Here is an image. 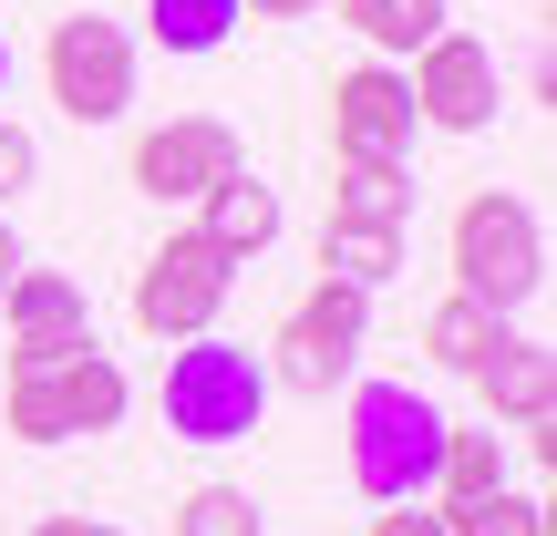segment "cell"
<instances>
[{"label": "cell", "mask_w": 557, "mask_h": 536, "mask_svg": "<svg viewBox=\"0 0 557 536\" xmlns=\"http://www.w3.org/2000/svg\"><path fill=\"white\" fill-rule=\"evenodd\" d=\"M455 423L413 392V382H351V485L372 506H423L434 496V464Z\"/></svg>", "instance_id": "1"}, {"label": "cell", "mask_w": 557, "mask_h": 536, "mask_svg": "<svg viewBox=\"0 0 557 536\" xmlns=\"http://www.w3.org/2000/svg\"><path fill=\"white\" fill-rule=\"evenodd\" d=\"M455 289L485 299V310H527L547 289V227L517 186H485V197L455 207Z\"/></svg>", "instance_id": "2"}, {"label": "cell", "mask_w": 557, "mask_h": 536, "mask_svg": "<svg viewBox=\"0 0 557 536\" xmlns=\"http://www.w3.org/2000/svg\"><path fill=\"white\" fill-rule=\"evenodd\" d=\"M269 413V361L238 351V340H186L165 361V434L176 444H248Z\"/></svg>", "instance_id": "3"}, {"label": "cell", "mask_w": 557, "mask_h": 536, "mask_svg": "<svg viewBox=\"0 0 557 536\" xmlns=\"http://www.w3.org/2000/svg\"><path fill=\"white\" fill-rule=\"evenodd\" d=\"M0 423H11L21 444H73V434H114L124 423V372L114 351H73L52 361V372H11V392H0Z\"/></svg>", "instance_id": "4"}, {"label": "cell", "mask_w": 557, "mask_h": 536, "mask_svg": "<svg viewBox=\"0 0 557 536\" xmlns=\"http://www.w3.org/2000/svg\"><path fill=\"white\" fill-rule=\"evenodd\" d=\"M361 340H372V289H341V278H320L310 299H299L289 320H278V340H269V382H289V392H310V402H331L341 382L361 372Z\"/></svg>", "instance_id": "5"}, {"label": "cell", "mask_w": 557, "mask_h": 536, "mask_svg": "<svg viewBox=\"0 0 557 536\" xmlns=\"http://www.w3.org/2000/svg\"><path fill=\"white\" fill-rule=\"evenodd\" d=\"M227 289H238V259H227L218 238H197V227H176V238L135 269V331L207 340V331H218V310H227Z\"/></svg>", "instance_id": "6"}, {"label": "cell", "mask_w": 557, "mask_h": 536, "mask_svg": "<svg viewBox=\"0 0 557 536\" xmlns=\"http://www.w3.org/2000/svg\"><path fill=\"white\" fill-rule=\"evenodd\" d=\"M41 83H52V103L73 124H114L135 103V32L103 11H62L52 41H41Z\"/></svg>", "instance_id": "7"}, {"label": "cell", "mask_w": 557, "mask_h": 536, "mask_svg": "<svg viewBox=\"0 0 557 536\" xmlns=\"http://www.w3.org/2000/svg\"><path fill=\"white\" fill-rule=\"evenodd\" d=\"M403 94H413V124H434V135H485V124H496V103H506L496 41H475V32H455V21H444V32L413 52Z\"/></svg>", "instance_id": "8"}, {"label": "cell", "mask_w": 557, "mask_h": 536, "mask_svg": "<svg viewBox=\"0 0 557 536\" xmlns=\"http://www.w3.org/2000/svg\"><path fill=\"white\" fill-rule=\"evenodd\" d=\"M331 155L341 165H403L413 155V94L393 62H351L331 83Z\"/></svg>", "instance_id": "9"}, {"label": "cell", "mask_w": 557, "mask_h": 536, "mask_svg": "<svg viewBox=\"0 0 557 536\" xmlns=\"http://www.w3.org/2000/svg\"><path fill=\"white\" fill-rule=\"evenodd\" d=\"M0 310H11V372H52V361L94 351V310H83V289L62 269H11V289H0Z\"/></svg>", "instance_id": "10"}, {"label": "cell", "mask_w": 557, "mask_h": 536, "mask_svg": "<svg viewBox=\"0 0 557 536\" xmlns=\"http://www.w3.org/2000/svg\"><path fill=\"white\" fill-rule=\"evenodd\" d=\"M238 135H227L218 114H176V124H156V135H135V186L156 207H197L218 176H238Z\"/></svg>", "instance_id": "11"}, {"label": "cell", "mask_w": 557, "mask_h": 536, "mask_svg": "<svg viewBox=\"0 0 557 536\" xmlns=\"http://www.w3.org/2000/svg\"><path fill=\"white\" fill-rule=\"evenodd\" d=\"M465 382H485V413L517 423V434H547V423H557V351H547V340H506V351L475 361Z\"/></svg>", "instance_id": "12"}, {"label": "cell", "mask_w": 557, "mask_h": 536, "mask_svg": "<svg viewBox=\"0 0 557 536\" xmlns=\"http://www.w3.org/2000/svg\"><path fill=\"white\" fill-rule=\"evenodd\" d=\"M197 238H218L227 259H259V248L278 238V186L248 176V165H238V176H218L197 197Z\"/></svg>", "instance_id": "13"}, {"label": "cell", "mask_w": 557, "mask_h": 536, "mask_svg": "<svg viewBox=\"0 0 557 536\" xmlns=\"http://www.w3.org/2000/svg\"><path fill=\"white\" fill-rule=\"evenodd\" d=\"M423 351L444 361V372H475V361L506 351V310H485V299H434V320H423Z\"/></svg>", "instance_id": "14"}, {"label": "cell", "mask_w": 557, "mask_h": 536, "mask_svg": "<svg viewBox=\"0 0 557 536\" xmlns=\"http://www.w3.org/2000/svg\"><path fill=\"white\" fill-rule=\"evenodd\" d=\"M341 21H351L372 52H423V41L455 21V0H331Z\"/></svg>", "instance_id": "15"}, {"label": "cell", "mask_w": 557, "mask_h": 536, "mask_svg": "<svg viewBox=\"0 0 557 536\" xmlns=\"http://www.w3.org/2000/svg\"><path fill=\"white\" fill-rule=\"evenodd\" d=\"M403 269V227H320V278H341V289H382V278Z\"/></svg>", "instance_id": "16"}, {"label": "cell", "mask_w": 557, "mask_h": 536, "mask_svg": "<svg viewBox=\"0 0 557 536\" xmlns=\"http://www.w3.org/2000/svg\"><path fill=\"white\" fill-rule=\"evenodd\" d=\"M238 21H248L238 0H145V32H156L176 62H207L227 32H238Z\"/></svg>", "instance_id": "17"}, {"label": "cell", "mask_w": 557, "mask_h": 536, "mask_svg": "<svg viewBox=\"0 0 557 536\" xmlns=\"http://www.w3.org/2000/svg\"><path fill=\"white\" fill-rule=\"evenodd\" d=\"M331 217L341 227H403V217H413V176H403V165H341Z\"/></svg>", "instance_id": "18"}, {"label": "cell", "mask_w": 557, "mask_h": 536, "mask_svg": "<svg viewBox=\"0 0 557 536\" xmlns=\"http://www.w3.org/2000/svg\"><path fill=\"white\" fill-rule=\"evenodd\" d=\"M506 485V434H444V464H434V496L444 506H475Z\"/></svg>", "instance_id": "19"}, {"label": "cell", "mask_w": 557, "mask_h": 536, "mask_svg": "<svg viewBox=\"0 0 557 536\" xmlns=\"http://www.w3.org/2000/svg\"><path fill=\"white\" fill-rule=\"evenodd\" d=\"M434 516H444V536H547V506L517 496V485H496L475 506H434Z\"/></svg>", "instance_id": "20"}, {"label": "cell", "mask_w": 557, "mask_h": 536, "mask_svg": "<svg viewBox=\"0 0 557 536\" xmlns=\"http://www.w3.org/2000/svg\"><path fill=\"white\" fill-rule=\"evenodd\" d=\"M176 536H269V526H259V496L248 485H197L176 506Z\"/></svg>", "instance_id": "21"}, {"label": "cell", "mask_w": 557, "mask_h": 536, "mask_svg": "<svg viewBox=\"0 0 557 536\" xmlns=\"http://www.w3.org/2000/svg\"><path fill=\"white\" fill-rule=\"evenodd\" d=\"M32 176H41V145L21 135L11 114H0V207H11V197H21V186H32Z\"/></svg>", "instance_id": "22"}, {"label": "cell", "mask_w": 557, "mask_h": 536, "mask_svg": "<svg viewBox=\"0 0 557 536\" xmlns=\"http://www.w3.org/2000/svg\"><path fill=\"white\" fill-rule=\"evenodd\" d=\"M361 536H444V516H423V506H382Z\"/></svg>", "instance_id": "23"}, {"label": "cell", "mask_w": 557, "mask_h": 536, "mask_svg": "<svg viewBox=\"0 0 557 536\" xmlns=\"http://www.w3.org/2000/svg\"><path fill=\"white\" fill-rule=\"evenodd\" d=\"M238 11H259V21H299V11H331V0H238Z\"/></svg>", "instance_id": "24"}, {"label": "cell", "mask_w": 557, "mask_h": 536, "mask_svg": "<svg viewBox=\"0 0 557 536\" xmlns=\"http://www.w3.org/2000/svg\"><path fill=\"white\" fill-rule=\"evenodd\" d=\"M11 269H21V238H11V217H0V289H11Z\"/></svg>", "instance_id": "25"}, {"label": "cell", "mask_w": 557, "mask_h": 536, "mask_svg": "<svg viewBox=\"0 0 557 536\" xmlns=\"http://www.w3.org/2000/svg\"><path fill=\"white\" fill-rule=\"evenodd\" d=\"M32 536H83V516H41V526H32Z\"/></svg>", "instance_id": "26"}, {"label": "cell", "mask_w": 557, "mask_h": 536, "mask_svg": "<svg viewBox=\"0 0 557 536\" xmlns=\"http://www.w3.org/2000/svg\"><path fill=\"white\" fill-rule=\"evenodd\" d=\"M0 103H11V41H0Z\"/></svg>", "instance_id": "27"}, {"label": "cell", "mask_w": 557, "mask_h": 536, "mask_svg": "<svg viewBox=\"0 0 557 536\" xmlns=\"http://www.w3.org/2000/svg\"><path fill=\"white\" fill-rule=\"evenodd\" d=\"M83 536H124V526H94V516H83Z\"/></svg>", "instance_id": "28"}]
</instances>
